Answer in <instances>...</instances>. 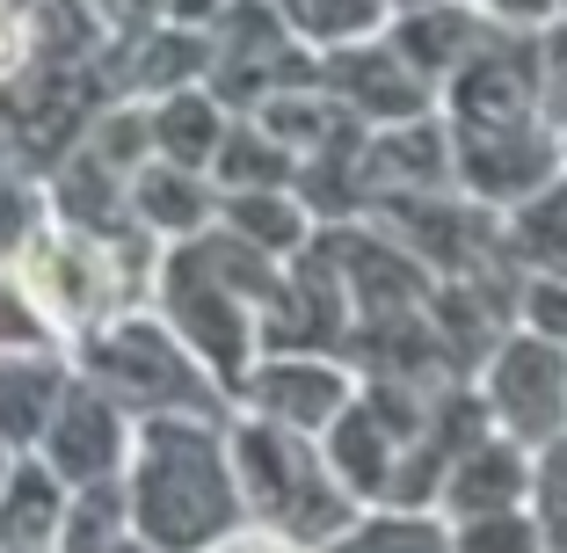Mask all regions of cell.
<instances>
[{
    "instance_id": "4316f807",
    "label": "cell",
    "mask_w": 567,
    "mask_h": 553,
    "mask_svg": "<svg viewBox=\"0 0 567 553\" xmlns=\"http://www.w3.org/2000/svg\"><path fill=\"white\" fill-rule=\"evenodd\" d=\"M517 328L567 342V277H524L517 285Z\"/></svg>"
},
{
    "instance_id": "e0dca14e",
    "label": "cell",
    "mask_w": 567,
    "mask_h": 553,
    "mask_svg": "<svg viewBox=\"0 0 567 553\" xmlns=\"http://www.w3.org/2000/svg\"><path fill=\"white\" fill-rule=\"evenodd\" d=\"M218 226L240 234L248 248L277 255V263H299L320 240V218L299 190H240V197H218Z\"/></svg>"
},
{
    "instance_id": "4fadbf2b",
    "label": "cell",
    "mask_w": 567,
    "mask_h": 553,
    "mask_svg": "<svg viewBox=\"0 0 567 553\" xmlns=\"http://www.w3.org/2000/svg\"><path fill=\"white\" fill-rule=\"evenodd\" d=\"M73 386V350H0V444L37 452Z\"/></svg>"
},
{
    "instance_id": "277c9868",
    "label": "cell",
    "mask_w": 567,
    "mask_h": 553,
    "mask_svg": "<svg viewBox=\"0 0 567 553\" xmlns=\"http://www.w3.org/2000/svg\"><path fill=\"white\" fill-rule=\"evenodd\" d=\"M234 467H240V495H248V524L299 539L313 553L364 518V503L334 481L320 437L262 422L248 408H234Z\"/></svg>"
},
{
    "instance_id": "5bb4252c",
    "label": "cell",
    "mask_w": 567,
    "mask_h": 553,
    "mask_svg": "<svg viewBox=\"0 0 567 553\" xmlns=\"http://www.w3.org/2000/svg\"><path fill=\"white\" fill-rule=\"evenodd\" d=\"M73 518V488L51 473L44 452H22L0 481V546L8 553H59Z\"/></svg>"
},
{
    "instance_id": "2e32d148",
    "label": "cell",
    "mask_w": 567,
    "mask_h": 553,
    "mask_svg": "<svg viewBox=\"0 0 567 553\" xmlns=\"http://www.w3.org/2000/svg\"><path fill=\"white\" fill-rule=\"evenodd\" d=\"M385 37H393V44H401L436 88H444L466 59H481V51H487L495 22H487L473 0H436V8H408V16H393V22H385Z\"/></svg>"
},
{
    "instance_id": "f546056e",
    "label": "cell",
    "mask_w": 567,
    "mask_h": 553,
    "mask_svg": "<svg viewBox=\"0 0 567 553\" xmlns=\"http://www.w3.org/2000/svg\"><path fill=\"white\" fill-rule=\"evenodd\" d=\"M212 553H313V546H299V539H284V532H262V524H240V532L218 539Z\"/></svg>"
},
{
    "instance_id": "4dcf8cb0",
    "label": "cell",
    "mask_w": 567,
    "mask_h": 553,
    "mask_svg": "<svg viewBox=\"0 0 567 553\" xmlns=\"http://www.w3.org/2000/svg\"><path fill=\"white\" fill-rule=\"evenodd\" d=\"M385 8H393V16H408V8H436V0H385Z\"/></svg>"
},
{
    "instance_id": "d6986e66",
    "label": "cell",
    "mask_w": 567,
    "mask_h": 553,
    "mask_svg": "<svg viewBox=\"0 0 567 553\" xmlns=\"http://www.w3.org/2000/svg\"><path fill=\"white\" fill-rule=\"evenodd\" d=\"M502 240L524 277H567V168L517 212H502Z\"/></svg>"
},
{
    "instance_id": "ba28073f",
    "label": "cell",
    "mask_w": 567,
    "mask_h": 553,
    "mask_svg": "<svg viewBox=\"0 0 567 553\" xmlns=\"http://www.w3.org/2000/svg\"><path fill=\"white\" fill-rule=\"evenodd\" d=\"M320 81L350 102V117L364 124V132H385V124H408V117H430V110H444V88H436L385 30L364 37V44L320 51Z\"/></svg>"
},
{
    "instance_id": "7a4b0ae2",
    "label": "cell",
    "mask_w": 567,
    "mask_h": 553,
    "mask_svg": "<svg viewBox=\"0 0 567 553\" xmlns=\"http://www.w3.org/2000/svg\"><path fill=\"white\" fill-rule=\"evenodd\" d=\"M284 269L291 263L248 248L226 226H212L204 240H183V248H153V306L218 371L226 393H240L248 365L262 357V314L277 299Z\"/></svg>"
},
{
    "instance_id": "f1b7e54d",
    "label": "cell",
    "mask_w": 567,
    "mask_h": 553,
    "mask_svg": "<svg viewBox=\"0 0 567 553\" xmlns=\"http://www.w3.org/2000/svg\"><path fill=\"white\" fill-rule=\"evenodd\" d=\"M495 30H546V22H560V0H473Z\"/></svg>"
},
{
    "instance_id": "7c38bea8",
    "label": "cell",
    "mask_w": 567,
    "mask_h": 553,
    "mask_svg": "<svg viewBox=\"0 0 567 553\" xmlns=\"http://www.w3.org/2000/svg\"><path fill=\"white\" fill-rule=\"evenodd\" d=\"M132 226L146 248H183V240H204L218 226V183L204 168H175L153 153L132 183Z\"/></svg>"
},
{
    "instance_id": "6da1fadb",
    "label": "cell",
    "mask_w": 567,
    "mask_h": 553,
    "mask_svg": "<svg viewBox=\"0 0 567 553\" xmlns=\"http://www.w3.org/2000/svg\"><path fill=\"white\" fill-rule=\"evenodd\" d=\"M132 524L161 553H212L248 524L234 467V416H146L124 467Z\"/></svg>"
},
{
    "instance_id": "83f0119b",
    "label": "cell",
    "mask_w": 567,
    "mask_h": 553,
    "mask_svg": "<svg viewBox=\"0 0 567 553\" xmlns=\"http://www.w3.org/2000/svg\"><path fill=\"white\" fill-rule=\"evenodd\" d=\"M30 51H37V37H30V0H0V81H16V73L30 66Z\"/></svg>"
},
{
    "instance_id": "d6a6232c",
    "label": "cell",
    "mask_w": 567,
    "mask_h": 553,
    "mask_svg": "<svg viewBox=\"0 0 567 553\" xmlns=\"http://www.w3.org/2000/svg\"><path fill=\"white\" fill-rule=\"evenodd\" d=\"M95 8H102V16H110V8H117V0H95Z\"/></svg>"
},
{
    "instance_id": "ffe728a7",
    "label": "cell",
    "mask_w": 567,
    "mask_h": 553,
    "mask_svg": "<svg viewBox=\"0 0 567 553\" xmlns=\"http://www.w3.org/2000/svg\"><path fill=\"white\" fill-rule=\"evenodd\" d=\"M320 553H458V539H451V518H436V510L379 503V510H364L342 539H328Z\"/></svg>"
},
{
    "instance_id": "9a60e30c",
    "label": "cell",
    "mask_w": 567,
    "mask_h": 553,
    "mask_svg": "<svg viewBox=\"0 0 567 553\" xmlns=\"http://www.w3.org/2000/svg\"><path fill=\"white\" fill-rule=\"evenodd\" d=\"M240 110H226V95L204 81L189 88H167V95L146 102V124H153V153L161 161H175V168H204L212 175L218 146H226V132H234Z\"/></svg>"
},
{
    "instance_id": "603a6c76",
    "label": "cell",
    "mask_w": 567,
    "mask_h": 553,
    "mask_svg": "<svg viewBox=\"0 0 567 553\" xmlns=\"http://www.w3.org/2000/svg\"><path fill=\"white\" fill-rule=\"evenodd\" d=\"M44 218H51L44 183L22 168H0V269H16L30 255V240L44 234Z\"/></svg>"
},
{
    "instance_id": "9c48e42d",
    "label": "cell",
    "mask_w": 567,
    "mask_h": 553,
    "mask_svg": "<svg viewBox=\"0 0 567 553\" xmlns=\"http://www.w3.org/2000/svg\"><path fill=\"white\" fill-rule=\"evenodd\" d=\"M132 437H138V416H124V408L110 401L95 379H81V371H73L66 401H59V416H51V430H44V444H37V452H44L51 473L81 495V488L124 481V467H132Z\"/></svg>"
},
{
    "instance_id": "e575fe53",
    "label": "cell",
    "mask_w": 567,
    "mask_h": 553,
    "mask_svg": "<svg viewBox=\"0 0 567 553\" xmlns=\"http://www.w3.org/2000/svg\"><path fill=\"white\" fill-rule=\"evenodd\" d=\"M560 146H567V132H560Z\"/></svg>"
},
{
    "instance_id": "cb8c5ba5",
    "label": "cell",
    "mask_w": 567,
    "mask_h": 553,
    "mask_svg": "<svg viewBox=\"0 0 567 553\" xmlns=\"http://www.w3.org/2000/svg\"><path fill=\"white\" fill-rule=\"evenodd\" d=\"M458 553H546V532H538V510H487V518H458L451 524Z\"/></svg>"
},
{
    "instance_id": "30bf717a",
    "label": "cell",
    "mask_w": 567,
    "mask_h": 553,
    "mask_svg": "<svg viewBox=\"0 0 567 553\" xmlns=\"http://www.w3.org/2000/svg\"><path fill=\"white\" fill-rule=\"evenodd\" d=\"M458 153V190L487 212H517L524 197L553 183L567 168V146L553 124H517V132H451Z\"/></svg>"
},
{
    "instance_id": "8fae6325",
    "label": "cell",
    "mask_w": 567,
    "mask_h": 553,
    "mask_svg": "<svg viewBox=\"0 0 567 553\" xmlns=\"http://www.w3.org/2000/svg\"><path fill=\"white\" fill-rule=\"evenodd\" d=\"M538 488V452H524L517 437H481L451 459L444 495H436V518H487V510H524Z\"/></svg>"
},
{
    "instance_id": "52a82bcc",
    "label": "cell",
    "mask_w": 567,
    "mask_h": 553,
    "mask_svg": "<svg viewBox=\"0 0 567 553\" xmlns=\"http://www.w3.org/2000/svg\"><path fill=\"white\" fill-rule=\"evenodd\" d=\"M364 393V371L350 365V357L334 350H262L248 365V379H240L234 408H248V416L262 422H284V430H306V437H328L334 416Z\"/></svg>"
},
{
    "instance_id": "8992f818",
    "label": "cell",
    "mask_w": 567,
    "mask_h": 553,
    "mask_svg": "<svg viewBox=\"0 0 567 553\" xmlns=\"http://www.w3.org/2000/svg\"><path fill=\"white\" fill-rule=\"evenodd\" d=\"M481 401L502 437H517L524 452H546L567 437V342L538 328H509L481 357Z\"/></svg>"
},
{
    "instance_id": "836d02e7",
    "label": "cell",
    "mask_w": 567,
    "mask_h": 553,
    "mask_svg": "<svg viewBox=\"0 0 567 553\" xmlns=\"http://www.w3.org/2000/svg\"><path fill=\"white\" fill-rule=\"evenodd\" d=\"M560 22H567V0H560Z\"/></svg>"
},
{
    "instance_id": "ac0fdd59",
    "label": "cell",
    "mask_w": 567,
    "mask_h": 553,
    "mask_svg": "<svg viewBox=\"0 0 567 553\" xmlns=\"http://www.w3.org/2000/svg\"><path fill=\"white\" fill-rule=\"evenodd\" d=\"M299 175H306V161L262 117H234V132H226V146L212 161L218 197H240V190H299Z\"/></svg>"
},
{
    "instance_id": "484cf974",
    "label": "cell",
    "mask_w": 567,
    "mask_h": 553,
    "mask_svg": "<svg viewBox=\"0 0 567 553\" xmlns=\"http://www.w3.org/2000/svg\"><path fill=\"white\" fill-rule=\"evenodd\" d=\"M538 102H546L553 132H567V22L538 30Z\"/></svg>"
},
{
    "instance_id": "d4e9b609",
    "label": "cell",
    "mask_w": 567,
    "mask_h": 553,
    "mask_svg": "<svg viewBox=\"0 0 567 553\" xmlns=\"http://www.w3.org/2000/svg\"><path fill=\"white\" fill-rule=\"evenodd\" d=\"M532 510H538V532H546V553H567V437L538 452Z\"/></svg>"
},
{
    "instance_id": "5b68a950",
    "label": "cell",
    "mask_w": 567,
    "mask_h": 553,
    "mask_svg": "<svg viewBox=\"0 0 567 553\" xmlns=\"http://www.w3.org/2000/svg\"><path fill=\"white\" fill-rule=\"evenodd\" d=\"M320 81V51L291 30L277 0H234L226 16L212 22V66H204V88L226 95V110H262L284 88Z\"/></svg>"
},
{
    "instance_id": "7402d4cb",
    "label": "cell",
    "mask_w": 567,
    "mask_h": 553,
    "mask_svg": "<svg viewBox=\"0 0 567 553\" xmlns=\"http://www.w3.org/2000/svg\"><path fill=\"white\" fill-rule=\"evenodd\" d=\"M277 8L291 16V30H299L313 51L364 44V37H379L385 22H393V8H385V0H277Z\"/></svg>"
},
{
    "instance_id": "d590c367",
    "label": "cell",
    "mask_w": 567,
    "mask_h": 553,
    "mask_svg": "<svg viewBox=\"0 0 567 553\" xmlns=\"http://www.w3.org/2000/svg\"><path fill=\"white\" fill-rule=\"evenodd\" d=\"M0 553H8V546H0Z\"/></svg>"
},
{
    "instance_id": "3957f363",
    "label": "cell",
    "mask_w": 567,
    "mask_h": 553,
    "mask_svg": "<svg viewBox=\"0 0 567 553\" xmlns=\"http://www.w3.org/2000/svg\"><path fill=\"white\" fill-rule=\"evenodd\" d=\"M73 371L95 379L124 416H234V393L218 386V371L189 350L153 299L117 306L73 342Z\"/></svg>"
},
{
    "instance_id": "44dd1931",
    "label": "cell",
    "mask_w": 567,
    "mask_h": 553,
    "mask_svg": "<svg viewBox=\"0 0 567 553\" xmlns=\"http://www.w3.org/2000/svg\"><path fill=\"white\" fill-rule=\"evenodd\" d=\"M59 553H161V546L132 524L124 481H110V488H81V495H73V518H66Z\"/></svg>"
},
{
    "instance_id": "1f68e13d",
    "label": "cell",
    "mask_w": 567,
    "mask_h": 553,
    "mask_svg": "<svg viewBox=\"0 0 567 553\" xmlns=\"http://www.w3.org/2000/svg\"><path fill=\"white\" fill-rule=\"evenodd\" d=\"M16 459H22V452H8V444H0V481H8V467H16Z\"/></svg>"
}]
</instances>
